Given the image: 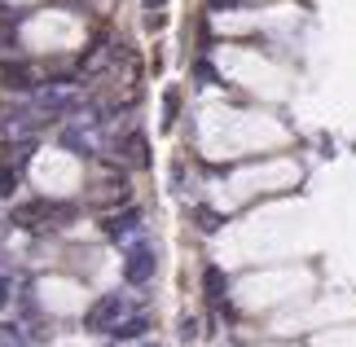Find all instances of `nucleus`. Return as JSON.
<instances>
[{
	"label": "nucleus",
	"instance_id": "f257e3e1",
	"mask_svg": "<svg viewBox=\"0 0 356 347\" xmlns=\"http://www.w3.org/2000/svg\"><path fill=\"white\" fill-rule=\"evenodd\" d=\"M71 220H75V207H71V202H49V198H35V202L13 207L9 225H18V229H62V225H71Z\"/></svg>",
	"mask_w": 356,
	"mask_h": 347
},
{
	"label": "nucleus",
	"instance_id": "f03ea898",
	"mask_svg": "<svg viewBox=\"0 0 356 347\" xmlns=\"http://www.w3.org/2000/svg\"><path fill=\"white\" fill-rule=\"evenodd\" d=\"M128 308H132V299H128V295H102V299L88 308L84 325L92 330V334H115V325L123 321V316H128Z\"/></svg>",
	"mask_w": 356,
	"mask_h": 347
},
{
	"label": "nucleus",
	"instance_id": "7ed1b4c3",
	"mask_svg": "<svg viewBox=\"0 0 356 347\" xmlns=\"http://www.w3.org/2000/svg\"><path fill=\"white\" fill-rule=\"evenodd\" d=\"M102 229H106V238L111 242H119V246H128L132 238H141V211H136V207H123L119 216H106L102 220Z\"/></svg>",
	"mask_w": 356,
	"mask_h": 347
},
{
	"label": "nucleus",
	"instance_id": "20e7f679",
	"mask_svg": "<svg viewBox=\"0 0 356 347\" xmlns=\"http://www.w3.org/2000/svg\"><path fill=\"white\" fill-rule=\"evenodd\" d=\"M154 268H159V255H154V246H132L128 251V259H123V277H128L132 286H145L149 277H154Z\"/></svg>",
	"mask_w": 356,
	"mask_h": 347
},
{
	"label": "nucleus",
	"instance_id": "39448f33",
	"mask_svg": "<svg viewBox=\"0 0 356 347\" xmlns=\"http://www.w3.org/2000/svg\"><path fill=\"white\" fill-rule=\"evenodd\" d=\"M0 88H9V92H35L40 88V71L31 62H9V66H0Z\"/></svg>",
	"mask_w": 356,
	"mask_h": 347
},
{
	"label": "nucleus",
	"instance_id": "423d86ee",
	"mask_svg": "<svg viewBox=\"0 0 356 347\" xmlns=\"http://www.w3.org/2000/svg\"><path fill=\"white\" fill-rule=\"evenodd\" d=\"M115 150H119V159L128 163V168H149V141H145L141 132H128Z\"/></svg>",
	"mask_w": 356,
	"mask_h": 347
},
{
	"label": "nucleus",
	"instance_id": "0eeeda50",
	"mask_svg": "<svg viewBox=\"0 0 356 347\" xmlns=\"http://www.w3.org/2000/svg\"><path fill=\"white\" fill-rule=\"evenodd\" d=\"M92 202H102V207L128 202V180H123V176H106V180H97V189H92Z\"/></svg>",
	"mask_w": 356,
	"mask_h": 347
},
{
	"label": "nucleus",
	"instance_id": "6e6552de",
	"mask_svg": "<svg viewBox=\"0 0 356 347\" xmlns=\"http://www.w3.org/2000/svg\"><path fill=\"white\" fill-rule=\"evenodd\" d=\"M202 290H207V299L216 303V308H225V295H229V277L220 268H207L202 273Z\"/></svg>",
	"mask_w": 356,
	"mask_h": 347
},
{
	"label": "nucleus",
	"instance_id": "1a4fd4ad",
	"mask_svg": "<svg viewBox=\"0 0 356 347\" xmlns=\"http://www.w3.org/2000/svg\"><path fill=\"white\" fill-rule=\"evenodd\" d=\"M0 154H5V159H0V163H9V168H26V163H31V154H35V141H13V145H5V150H0Z\"/></svg>",
	"mask_w": 356,
	"mask_h": 347
},
{
	"label": "nucleus",
	"instance_id": "9d476101",
	"mask_svg": "<svg viewBox=\"0 0 356 347\" xmlns=\"http://www.w3.org/2000/svg\"><path fill=\"white\" fill-rule=\"evenodd\" d=\"M145 330H149V321H145V316H123V321L115 325V339H141Z\"/></svg>",
	"mask_w": 356,
	"mask_h": 347
},
{
	"label": "nucleus",
	"instance_id": "9b49d317",
	"mask_svg": "<svg viewBox=\"0 0 356 347\" xmlns=\"http://www.w3.org/2000/svg\"><path fill=\"white\" fill-rule=\"evenodd\" d=\"M13 26H18V18H13V13H0V53L18 49V45H13Z\"/></svg>",
	"mask_w": 356,
	"mask_h": 347
},
{
	"label": "nucleus",
	"instance_id": "f8f14e48",
	"mask_svg": "<svg viewBox=\"0 0 356 347\" xmlns=\"http://www.w3.org/2000/svg\"><path fill=\"white\" fill-rule=\"evenodd\" d=\"M194 220H198V229H202V233H216V229L225 225V216H220V211H207V207H198Z\"/></svg>",
	"mask_w": 356,
	"mask_h": 347
},
{
	"label": "nucleus",
	"instance_id": "ddd939ff",
	"mask_svg": "<svg viewBox=\"0 0 356 347\" xmlns=\"http://www.w3.org/2000/svg\"><path fill=\"white\" fill-rule=\"evenodd\" d=\"M13 189H18V168L0 163V198H13Z\"/></svg>",
	"mask_w": 356,
	"mask_h": 347
},
{
	"label": "nucleus",
	"instance_id": "4468645a",
	"mask_svg": "<svg viewBox=\"0 0 356 347\" xmlns=\"http://www.w3.org/2000/svg\"><path fill=\"white\" fill-rule=\"evenodd\" d=\"M0 347H26V334L18 325H0Z\"/></svg>",
	"mask_w": 356,
	"mask_h": 347
},
{
	"label": "nucleus",
	"instance_id": "2eb2a0df",
	"mask_svg": "<svg viewBox=\"0 0 356 347\" xmlns=\"http://www.w3.org/2000/svg\"><path fill=\"white\" fill-rule=\"evenodd\" d=\"M172 119H176V92H168V97H163V123L172 128Z\"/></svg>",
	"mask_w": 356,
	"mask_h": 347
},
{
	"label": "nucleus",
	"instance_id": "dca6fc26",
	"mask_svg": "<svg viewBox=\"0 0 356 347\" xmlns=\"http://www.w3.org/2000/svg\"><path fill=\"white\" fill-rule=\"evenodd\" d=\"M181 339H185V343L198 339V321H194V316H181Z\"/></svg>",
	"mask_w": 356,
	"mask_h": 347
},
{
	"label": "nucleus",
	"instance_id": "f3484780",
	"mask_svg": "<svg viewBox=\"0 0 356 347\" xmlns=\"http://www.w3.org/2000/svg\"><path fill=\"white\" fill-rule=\"evenodd\" d=\"M194 75L202 79V84H216V71H211V66H207V62H198V66H194Z\"/></svg>",
	"mask_w": 356,
	"mask_h": 347
},
{
	"label": "nucleus",
	"instance_id": "a211bd4d",
	"mask_svg": "<svg viewBox=\"0 0 356 347\" xmlns=\"http://www.w3.org/2000/svg\"><path fill=\"white\" fill-rule=\"evenodd\" d=\"M9 295H13V290H9L5 277H0V308H9Z\"/></svg>",
	"mask_w": 356,
	"mask_h": 347
},
{
	"label": "nucleus",
	"instance_id": "6ab92c4d",
	"mask_svg": "<svg viewBox=\"0 0 356 347\" xmlns=\"http://www.w3.org/2000/svg\"><path fill=\"white\" fill-rule=\"evenodd\" d=\"M234 5H242V0H211V9H234Z\"/></svg>",
	"mask_w": 356,
	"mask_h": 347
},
{
	"label": "nucleus",
	"instance_id": "aec40b11",
	"mask_svg": "<svg viewBox=\"0 0 356 347\" xmlns=\"http://www.w3.org/2000/svg\"><path fill=\"white\" fill-rule=\"evenodd\" d=\"M141 347H154V343H141Z\"/></svg>",
	"mask_w": 356,
	"mask_h": 347
}]
</instances>
